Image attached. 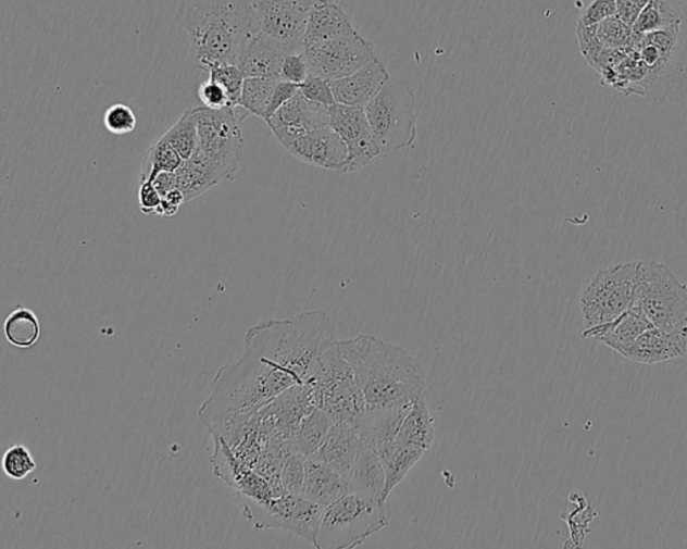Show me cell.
<instances>
[{"label":"cell","mask_w":687,"mask_h":549,"mask_svg":"<svg viewBox=\"0 0 687 549\" xmlns=\"http://www.w3.org/2000/svg\"><path fill=\"white\" fill-rule=\"evenodd\" d=\"M324 311L267 320L246 332L243 353L223 365L199 417L213 436H233L289 388L303 385L322 354L339 345Z\"/></svg>","instance_id":"6da1fadb"},{"label":"cell","mask_w":687,"mask_h":549,"mask_svg":"<svg viewBox=\"0 0 687 549\" xmlns=\"http://www.w3.org/2000/svg\"><path fill=\"white\" fill-rule=\"evenodd\" d=\"M175 23L188 34L193 64L204 72L238 65L261 33L249 0H180Z\"/></svg>","instance_id":"7a4b0ae2"},{"label":"cell","mask_w":687,"mask_h":549,"mask_svg":"<svg viewBox=\"0 0 687 549\" xmlns=\"http://www.w3.org/2000/svg\"><path fill=\"white\" fill-rule=\"evenodd\" d=\"M369 408H399L426 399V375L403 348L362 335L339 341Z\"/></svg>","instance_id":"3957f363"},{"label":"cell","mask_w":687,"mask_h":549,"mask_svg":"<svg viewBox=\"0 0 687 549\" xmlns=\"http://www.w3.org/2000/svg\"><path fill=\"white\" fill-rule=\"evenodd\" d=\"M634 49L645 68L639 97L651 104H678L687 97V43L680 25L635 36Z\"/></svg>","instance_id":"277c9868"},{"label":"cell","mask_w":687,"mask_h":549,"mask_svg":"<svg viewBox=\"0 0 687 549\" xmlns=\"http://www.w3.org/2000/svg\"><path fill=\"white\" fill-rule=\"evenodd\" d=\"M364 111L371 124L380 159L392 158L415 147L416 111L414 91L399 79L389 78Z\"/></svg>","instance_id":"5b68a950"},{"label":"cell","mask_w":687,"mask_h":549,"mask_svg":"<svg viewBox=\"0 0 687 549\" xmlns=\"http://www.w3.org/2000/svg\"><path fill=\"white\" fill-rule=\"evenodd\" d=\"M249 116L242 107L217 111L198 107V147L192 158L208 164L221 182L238 173L245 147L242 123Z\"/></svg>","instance_id":"8992f818"},{"label":"cell","mask_w":687,"mask_h":549,"mask_svg":"<svg viewBox=\"0 0 687 549\" xmlns=\"http://www.w3.org/2000/svg\"><path fill=\"white\" fill-rule=\"evenodd\" d=\"M386 502L349 491L325 508L320 523L316 548L351 549L388 525Z\"/></svg>","instance_id":"52a82bcc"},{"label":"cell","mask_w":687,"mask_h":549,"mask_svg":"<svg viewBox=\"0 0 687 549\" xmlns=\"http://www.w3.org/2000/svg\"><path fill=\"white\" fill-rule=\"evenodd\" d=\"M657 328L687 335V290L672 269L661 262L639 261L637 301Z\"/></svg>","instance_id":"ba28073f"},{"label":"cell","mask_w":687,"mask_h":549,"mask_svg":"<svg viewBox=\"0 0 687 549\" xmlns=\"http://www.w3.org/2000/svg\"><path fill=\"white\" fill-rule=\"evenodd\" d=\"M308 380H312L316 387L318 409L324 410L335 423L357 426L366 402L351 365L342 358L339 345L320 357Z\"/></svg>","instance_id":"9c48e42d"},{"label":"cell","mask_w":687,"mask_h":549,"mask_svg":"<svg viewBox=\"0 0 687 549\" xmlns=\"http://www.w3.org/2000/svg\"><path fill=\"white\" fill-rule=\"evenodd\" d=\"M243 517L255 531L280 529L301 537L316 547L320 523L325 508L301 495L286 494L265 500L238 496Z\"/></svg>","instance_id":"30bf717a"},{"label":"cell","mask_w":687,"mask_h":549,"mask_svg":"<svg viewBox=\"0 0 687 549\" xmlns=\"http://www.w3.org/2000/svg\"><path fill=\"white\" fill-rule=\"evenodd\" d=\"M639 282V261L600 271L584 289L580 308L586 329L614 322L635 305Z\"/></svg>","instance_id":"8fae6325"},{"label":"cell","mask_w":687,"mask_h":549,"mask_svg":"<svg viewBox=\"0 0 687 549\" xmlns=\"http://www.w3.org/2000/svg\"><path fill=\"white\" fill-rule=\"evenodd\" d=\"M311 76L336 82L377 59L375 46L353 32L303 48Z\"/></svg>","instance_id":"7c38bea8"},{"label":"cell","mask_w":687,"mask_h":549,"mask_svg":"<svg viewBox=\"0 0 687 549\" xmlns=\"http://www.w3.org/2000/svg\"><path fill=\"white\" fill-rule=\"evenodd\" d=\"M317 0H249L261 33L288 53H301L309 14Z\"/></svg>","instance_id":"4fadbf2b"},{"label":"cell","mask_w":687,"mask_h":549,"mask_svg":"<svg viewBox=\"0 0 687 549\" xmlns=\"http://www.w3.org/2000/svg\"><path fill=\"white\" fill-rule=\"evenodd\" d=\"M329 127L340 135L348 148L346 174L357 173L380 159L364 108L335 104L329 108Z\"/></svg>","instance_id":"5bb4252c"},{"label":"cell","mask_w":687,"mask_h":549,"mask_svg":"<svg viewBox=\"0 0 687 549\" xmlns=\"http://www.w3.org/2000/svg\"><path fill=\"white\" fill-rule=\"evenodd\" d=\"M277 140L291 157L302 163L346 174L348 148L329 125L299 135L279 136Z\"/></svg>","instance_id":"9a60e30c"},{"label":"cell","mask_w":687,"mask_h":549,"mask_svg":"<svg viewBox=\"0 0 687 549\" xmlns=\"http://www.w3.org/2000/svg\"><path fill=\"white\" fill-rule=\"evenodd\" d=\"M391 78L383 61L377 57L371 64L349 76L330 82L337 104L365 108Z\"/></svg>","instance_id":"2e32d148"},{"label":"cell","mask_w":687,"mask_h":549,"mask_svg":"<svg viewBox=\"0 0 687 549\" xmlns=\"http://www.w3.org/2000/svg\"><path fill=\"white\" fill-rule=\"evenodd\" d=\"M274 136H291L329 125V108L314 104L300 91L265 122Z\"/></svg>","instance_id":"e0dca14e"},{"label":"cell","mask_w":687,"mask_h":549,"mask_svg":"<svg viewBox=\"0 0 687 549\" xmlns=\"http://www.w3.org/2000/svg\"><path fill=\"white\" fill-rule=\"evenodd\" d=\"M687 353V335L651 327L635 340L624 358L632 362L654 365L684 358Z\"/></svg>","instance_id":"ac0fdd59"},{"label":"cell","mask_w":687,"mask_h":549,"mask_svg":"<svg viewBox=\"0 0 687 549\" xmlns=\"http://www.w3.org/2000/svg\"><path fill=\"white\" fill-rule=\"evenodd\" d=\"M363 449L364 444L357 428L346 423H335L322 449L311 459L322 461L348 479Z\"/></svg>","instance_id":"d6986e66"},{"label":"cell","mask_w":687,"mask_h":549,"mask_svg":"<svg viewBox=\"0 0 687 549\" xmlns=\"http://www.w3.org/2000/svg\"><path fill=\"white\" fill-rule=\"evenodd\" d=\"M651 327H654V325L647 320L637 305H634L614 322L584 330L583 337L598 340L601 345L611 348V350L624 358V354L633 347L635 340Z\"/></svg>","instance_id":"ffe728a7"},{"label":"cell","mask_w":687,"mask_h":549,"mask_svg":"<svg viewBox=\"0 0 687 549\" xmlns=\"http://www.w3.org/2000/svg\"><path fill=\"white\" fill-rule=\"evenodd\" d=\"M357 32L351 16L334 0H317L307 23L303 48Z\"/></svg>","instance_id":"44dd1931"},{"label":"cell","mask_w":687,"mask_h":549,"mask_svg":"<svg viewBox=\"0 0 687 549\" xmlns=\"http://www.w3.org/2000/svg\"><path fill=\"white\" fill-rule=\"evenodd\" d=\"M412 405H399V408H369L357 423L360 438L364 446L375 449L382 444L397 439L400 426Z\"/></svg>","instance_id":"7402d4cb"},{"label":"cell","mask_w":687,"mask_h":549,"mask_svg":"<svg viewBox=\"0 0 687 549\" xmlns=\"http://www.w3.org/2000/svg\"><path fill=\"white\" fill-rule=\"evenodd\" d=\"M347 494L349 484L346 477L322 461L307 459L305 482L301 494L303 497L328 508Z\"/></svg>","instance_id":"603a6c76"},{"label":"cell","mask_w":687,"mask_h":549,"mask_svg":"<svg viewBox=\"0 0 687 549\" xmlns=\"http://www.w3.org/2000/svg\"><path fill=\"white\" fill-rule=\"evenodd\" d=\"M288 53L283 46L265 34L258 36L245 49L238 66L245 77H278L284 57Z\"/></svg>","instance_id":"cb8c5ba5"},{"label":"cell","mask_w":687,"mask_h":549,"mask_svg":"<svg viewBox=\"0 0 687 549\" xmlns=\"http://www.w3.org/2000/svg\"><path fill=\"white\" fill-rule=\"evenodd\" d=\"M349 491L385 501L386 472L380 457L364 446L348 478ZM386 502V501H385Z\"/></svg>","instance_id":"d4e9b609"},{"label":"cell","mask_w":687,"mask_h":549,"mask_svg":"<svg viewBox=\"0 0 687 549\" xmlns=\"http://www.w3.org/2000/svg\"><path fill=\"white\" fill-rule=\"evenodd\" d=\"M380 457L386 472L385 501L391 491L403 482L408 473L425 456L426 450L415 446L404 445L395 439L391 442L382 444L374 449Z\"/></svg>","instance_id":"484cf974"},{"label":"cell","mask_w":687,"mask_h":549,"mask_svg":"<svg viewBox=\"0 0 687 549\" xmlns=\"http://www.w3.org/2000/svg\"><path fill=\"white\" fill-rule=\"evenodd\" d=\"M683 20V0H649L634 23L633 33L635 36H644L647 33L680 25Z\"/></svg>","instance_id":"4316f807"},{"label":"cell","mask_w":687,"mask_h":549,"mask_svg":"<svg viewBox=\"0 0 687 549\" xmlns=\"http://www.w3.org/2000/svg\"><path fill=\"white\" fill-rule=\"evenodd\" d=\"M435 438V425L427 409L426 399L412 404L398 433L397 440L415 448H432Z\"/></svg>","instance_id":"83f0119b"},{"label":"cell","mask_w":687,"mask_h":549,"mask_svg":"<svg viewBox=\"0 0 687 549\" xmlns=\"http://www.w3.org/2000/svg\"><path fill=\"white\" fill-rule=\"evenodd\" d=\"M335 421L322 409H314L303 417L299 431L295 436L297 451L307 459H311L322 449L326 437H328Z\"/></svg>","instance_id":"f1b7e54d"},{"label":"cell","mask_w":687,"mask_h":549,"mask_svg":"<svg viewBox=\"0 0 687 549\" xmlns=\"http://www.w3.org/2000/svg\"><path fill=\"white\" fill-rule=\"evenodd\" d=\"M5 339L11 346L27 350L41 339V324L36 312L25 307L14 309L4 322Z\"/></svg>","instance_id":"f546056e"},{"label":"cell","mask_w":687,"mask_h":549,"mask_svg":"<svg viewBox=\"0 0 687 549\" xmlns=\"http://www.w3.org/2000/svg\"><path fill=\"white\" fill-rule=\"evenodd\" d=\"M176 182L186 202H191L208 192L210 188L220 185L221 179L208 164L191 158L176 171Z\"/></svg>","instance_id":"4dcf8cb0"},{"label":"cell","mask_w":687,"mask_h":549,"mask_svg":"<svg viewBox=\"0 0 687 549\" xmlns=\"http://www.w3.org/2000/svg\"><path fill=\"white\" fill-rule=\"evenodd\" d=\"M183 164H185V159L162 136L146 152L141 165L140 182H152L162 173H176Z\"/></svg>","instance_id":"1f68e13d"},{"label":"cell","mask_w":687,"mask_h":549,"mask_svg":"<svg viewBox=\"0 0 687 549\" xmlns=\"http://www.w3.org/2000/svg\"><path fill=\"white\" fill-rule=\"evenodd\" d=\"M164 139L179 152L180 157L190 160L198 147V108H191L182 114Z\"/></svg>","instance_id":"d6a6232c"},{"label":"cell","mask_w":687,"mask_h":549,"mask_svg":"<svg viewBox=\"0 0 687 549\" xmlns=\"http://www.w3.org/2000/svg\"><path fill=\"white\" fill-rule=\"evenodd\" d=\"M278 77H248L245 78L242 100L240 107L253 116L265 120L268 102H271Z\"/></svg>","instance_id":"836d02e7"},{"label":"cell","mask_w":687,"mask_h":549,"mask_svg":"<svg viewBox=\"0 0 687 549\" xmlns=\"http://www.w3.org/2000/svg\"><path fill=\"white\" fill-rule=\"evenodd\" d=\"M592 30L601 51L624 49L633 45V27L627 26L617 16L598 23L592 26Z\"/></svg>","instance_id":"e575fe53"},{"label":"cell","mask_w":687,"mask_h":549,"mask_svg":"<svg viewBox=\"0 0 687 549\" xmlns=\"http://www.w3.org/2000/svg\"><path fill=\"white\" fill-rule=\"evenodd\" d=\"M5 476L15 482H21L37 471V462L34 460L30 450L23 445H14L5 451L2 461Z\"/></svg>","instance_id":"d590c367"},{"label":"cell","mask_w":687,"mask_h":549,"mask_svg":"<svg viewBox=\"0 0 687 549\" xmlns=\"http://www.w3.org/2000/svg\"><path fill=\"white\" fill-rule=\"evenodd\" d=\"M208 73L210 76L209 78L214 79V82L225 88L228 100H230V107H240L246 78L242 71H240V67L238 65H222L211 67Z\"/></svg>","instance_id":"8d00e7d4"},{"label":"cell","mask_w":687,"mask_h":549,"mask_svg":"<svg viewBox=\"0 0 687 549\" xmlns=\"http://www.w3.org/2000/svg\"><path fill=\"white\" fill-rule=\"evenodd\" d=\"M305 471L307 457L295 451L284 462L283 471H280V485L288 494L301 495L303 482H305Z\"/></svg>","instance_id":"74e56055"},{"label":"cell","mask_w":687,"mask_h":549,"mask_svg":"<svg viewBox=\"0 0 687 549\" xmlns=\"http://www.w3.org/2000/svg\"><path fill=\"white\" fill-rule=\"evenodd\" d=\"M104 125L112 135H129L136 129V114L128 105L114 104L104 114Z\"/></svg>","instance_id":"f35d334b"},{"label":"cell","mask_w":687,"mask_h":549,"mask_svg":"<svg viewBox=\"0 0 687 549\" xmlns=\"http://www.w3.org/2000/svg\"><path fill=\"white\" fill-rule=\"evenodd\" d=\"M300 93L314 104L326 108L337 104L330 82L322 77L309 76L300 85Z\"/></svg>","instance_id":"ab89813d"},{"label":"cell","mask_w":687,"mask_h":549,"mask_svg":"<svg viewBox=\"0 0 687 549\" xmlns=\"http://www.w3.org/2000/svg\"><path fill=\"white\" fill-rule=\"evenodd\" d=\"M309 76H311V72H309L308 60L303 51L284 57L279 68V79L301 85Z\"/></svg>","instance_id":"60d3db41"},{"label":"cell","mask_w":687,"mask_h":549,"mask_svg":"<svg viewBox=\"0 0 687 549\" xmlns=\"http://www.w3.org/2000/svg\"><path fill=\"white\" fill-rule=\"evenodd\" d=\"M198 96L202 107L209 108V110L217 111L232 108L227 91L214 79L209 78L208 82L200 84Z\"/></svg>","instance_id":"b9f144b4"},{"label":"cell","mask_w":687,"mask_h":549,"mask_svg":"<svg viewBox=\"0 0 687 549\" xmlns=\"http://www.w3.org/2000/svg\"><path fill=\"white\" fill-rule=\"evenodd\" d=\"M616 16V2L615 0H594L588 9L584 11L579 25L582 26H595L598 23Z\"/></svg>","instance_id":"7bdbcfd3"},{"label":"cell","mask_w":687,"mask_h":549,"mask_svg":"<svg viewBox=\"0 0 687 549\" xmlns=\"http://www.w3.org/2000/svg\"><path fill=\"white\" fill-rule=\"evenodd\" d=\"M299 91L300 85L283 82V79H279L276 88H274L273 90L272 99L271 102H268L266 116L263 122H267V120L271 118L274 113L279 111L280 108L286 104V102L293 99V97L299 93Z\"/></svg>","instance_id":"ee69618b"},{"label":"cell","mask_w":687,"mask_h":549,"mask_svg":"<svg viewBox=\"0 0 687 549\" xmlns=\"http://www.w3.org/2000/svg\"><path fill=\"white\" fill-rule=\"evenodd\" d=\"M162 202L163 198L160 196L152 182H140L139 204L141 213L147 215H158V211L160 205H162Z\"/></svg>","instance_id":"f6af8a7d"},{"label":"cell","mask_w":687,"mask_h":549,"mask_svg":"<svg viewBox=\"0 0 687 549\" xmlns=\"http://www.w3.org/2000/svg\"><path fill=\"white\" fill-rule=\"evenodd\" d=\"M183 203H186L185 196H183L179 188H176V190L171 191L167 197L163 198L162 205H160L158 211V216L174 219Z\"/></svg>","instance_id":"bcb514c9"},{"label":"cell","mask_w":687,"mask_h":549,"mask_svg":"<svg viewBox=\"0 0 687 549\" xmlns=\"http://www.w3.org/2000/svg\"><path fill=\"white\" fill-rule=\"evenodd\" d=\"M152 183L153 186L157 187L160 196H162V198H165L171 191H174L177 188L176 173L159 174L157 177H154Z\"/></svg>","instance_id":"7dc6e473"},{"label":"cell","mask_w":687,"mask_h":549,"mask_svg":"<svg viewBox=\"0 0 687 549\" xmlns=\"http://www.w3.org/2000/svg\"><path fill=\"white\" fill-rule=\"evenodd\" d=\"M637 2H638V4L640 5V8H642V10H644L645 5H646L647 3H649V0H637Z\"/></svg>","instance_id":"c3c4849f"},{"label":"cell","mask_w":687,"mask_h":549,"mask_svg":"<svg viewBox=\"0 0 687 549\" xmlns=\"http://www.w3.org/2000/svg\"><path fill=\"white\" fill-rule=\"evenodd\" d=\"M685 286H686V290H687V284Z\"/></svg>","instance_id":"681fc988"}]
</instances>
